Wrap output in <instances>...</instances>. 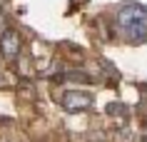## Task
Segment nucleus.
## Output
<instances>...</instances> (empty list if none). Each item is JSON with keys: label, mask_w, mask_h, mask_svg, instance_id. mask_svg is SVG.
I'll use <instances>...</instances> for the list:
<instances>
[{"label": "nucleus", "mask_w": 147, "mask_h": 142, "mask_svg": "<svg viewBox=\"0 0 147 142\" xmlns=\"http://www.w3.org/2000/svg\"><path fill=\"white\" fill-rule=\"evenodd\" d=\"M117 28L127 35L130 42H145L147 40V10L140 3H125L117 10Z\"/></svg>", "instance_id": "obj_1"}, {"label": "nucleus", "mask_w": 147, "mask_h": 142, "mask_svg": "<svg viewBox=\"0 0 147 142\" xmlns=\"http://www.w3.org/2000/svg\"><path fill=\"white\" fill-rule=\"evenodd\" d=\"M92 95L90 92H80V90H70V92H65L62 95V107L65 110H70V112H85V110H90L92 107Z\"/></svg>", "instance_id": "obj_2"}, {"label": "nucleus", "mask_w": 147, "mask_h": 142, "mask_svg": "<svg viewBox=\"0 0 147 142\" xmlns=\"http://www.w3.org/2000/svg\"><path fill=\"white\" fill-rule=\"evenodd\" d=\"M0 47H3V55L8 60H15L20 52V35L15 30H3L0 35Z\"/></svg>", "instance_id": "obj_3"}, {"label": "nucleus", "mask_w": 147, "mask_h": 142, "mask_svg": "<svg viewBox=\"0 0 147 142\" xmlns=\"http://www.w3.org/2000/svg\"><path fill=\"white\" fill-rule=\"evenodd\" d=\"M55 82H92V77L87 72H82V70H75V72H62V75H57Z\"/></svg>", "instance_id": "obj_4"}, {"label": "nucleus", "mask_w": 147, "mask_h": 142, "mask_svg": "<svg viewBox=\"0 0 147 142\" xmlns=\"http://www.w3.org/2000/svg\"><path fill=\"white\" fill-rule=\"evenodd\" d=\"M107 112H110V115H122L125 107H122V105H107Z\"/></svg>", "instance_id": "obj_5"}, {"label": "nucleus", "mask_w": 147, "mask_h": 142, "mask_svg": "<svg viewBox=\"0 0 147 142\" xmlns=\"http://www.w3.org/2000/svg\"><path fill=\"white\" fill-rule=\"evenodd\" d=\"M145 87H147V85H145Z\"/></svg>", "instance_id": "obj_6"}]
</instances>
